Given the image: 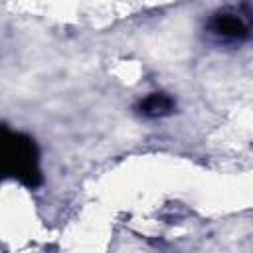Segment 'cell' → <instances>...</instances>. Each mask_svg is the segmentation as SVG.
Segmentation results:
<instances>
[{
  "mask_svg": "<svg viewBox=\"0 0 253 253\" xmlns=\"http://www.w3.org/2000/svg\"><path fill=\"white\" fill-rule=\"evenodd\" d=\"M4 176H20L26 182L34 184L36 172V154L34 144L28 138H20L14 134H4L0 130V178Z\"/></svg>",
  "mask_w": 253,
  "mask_h": 253,
  "instance_id": "obj_1",
  "label": "cell"
},
{
  "mask_svg": "<svg viewBox=\"0 0 253 253\" xmlns=\"http://www.w3.org/2000/svg\"><path fill=\"white\" fill-rule=\"evenodd\" d=\"M210 30L213 36H217L223 42H239V40L247 38V26L243 24V20L235 12L217 14L211 20Z\"/></svg>",
  "mask_w": 253,
  "mask_h": 253,
  "instance_id": "obj_2",
  "label": "cell"
},
{
  "mask_svg": "<svg viewBox=\"0 0 253 253\" xmlns=\"http://www.w3.org/2000/svg\"><path fill=\"white\" fill-rule=\"evenodd\" d=\"M140 113L144 117H164L174 109V101L168 95L162 93H152L144 101H140Z\"/></svg>",
  "mask_w": 253,
  "mask_h": 253,
  "instance_id": "obj_3",
  "label": "cell"
}]
</instances>
